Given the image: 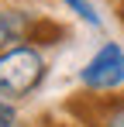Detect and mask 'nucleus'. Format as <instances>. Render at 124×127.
Instances as JSON below:
<instances>
[{
	"instance_id": "5",
	"label": "nucleus",
	"mask_w": 124,
	"mask_h": 127,
	"mask_svg": "<svg viewBox=\"0 0 124 127\" xmlns=\"http://www.w3.org/2000/svg\"><path fill=\"white\" fill-rule=\"evenodd\" d=\"M62 3H69V7H72V10L79 14L83 21H90L93 28H100V14L93 10V3H90V0H62Z\"/></svg>"
},
{
	"instance_id": "3",
	"label": "nucleus",
	"mask_w": 124,
	"mask_h": 127,
	"mask_svg": "<svg viewBox=\"0 0 124 127\" xmlns=\"http://www.w3.org/2000/svg\"><path fill=\"white\" fill-rule=\"evenodd\" d=\"M31 31V17L21 10H0V52H7L14 41L28 38Z\"/></svg>"
},
{
	"instance_id": "4",
	"label": "nucleus",
	"mask_w": 124,
	"mask_h": 127,
	"mask_svg": "<svg viewBox=\"0 0 124 127\" xmlns=\"http://www.w3.org/2000/svg\"><path fill=\"white\" fill-rule=\"evenodd\" d=\"M65 31H62L59 24H52V21H45V17H38V21H31V31H28V38L31 41H41V45H52L55 38H62Z\"/></svg>"
},
{
	"instance_id": "6",
	"label": "nucleus",
	"mask_w": 124,
	"mask_h": 127,
	"mask_svg": "<svg viewBox=\"0 0 124 127\" xmlns=\"http://www.w3.org/2000/svg\"><path fill=\"white\" fill-rule=\"evenodd\" d=\"M14 120H17L14 106H10V103H0V127H14Z\"/></svg>"
},
{
	"instance_id": "7",
	"label": "nucleus",
	"mask_w": 124,
	"mask_h": 127,
	"mask_svg": "<svg viewBox=\"0 0 124 127\" xmlns=\"http://www.w3.org/2000/svg\"><path fill=\"white\" fill-rule=\"evenodd\" d=\"M103 127H124V110H114V113L103 120Z\"/></svg>"
},
{
	"instance_id": "8",
	"label": "nucleus",
	"mask_w": 124,
	"mask_h": 127,
	"mask_svg": "<svg viewBox=\"0 0 124 127\" xmlns=\"http://www.w3.org/2000/svg\"><path fill=\"white\" fill-rule=\"evenodd\" d=\"M121 21H124V0H121Z\"/></svg>"
},
{
	"instance_id": "2",
	"label": "nucleus",
	"mask_w": 124,
	"mask_h": 127,
	"mask_svg": "<svg viewBox=\"0 0 124 127\" xmlns=\"http://www.w3.org/2000/svg\"><path fill=\"white\" fill-rule=\"evenodd\" d=\"M79 79L90 89H117V86H124V48L107 41L90 62L83 65Z\"/></svg>"
},
{
	"instance_id": "1",
	"label": "nucleus",
	"mask_w": 124,
	"mask_h": 127,
	"mask_svg": "<svg viewBox=\"0 0 124 127\" xmlns=\"http://www.w3.org/2000/svg\"><path fill=\"white\" fill-rule=\"evenodd\" d=\"M41 79H45V59L38 55V48L14 45V48L0 52V96L21 100V96L35 93Z\"/></svg>"
}]
</instances>
